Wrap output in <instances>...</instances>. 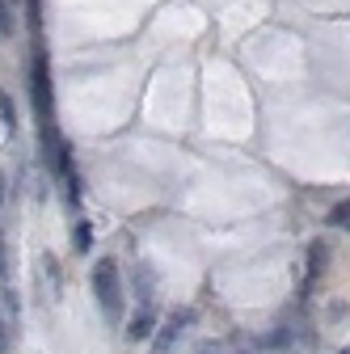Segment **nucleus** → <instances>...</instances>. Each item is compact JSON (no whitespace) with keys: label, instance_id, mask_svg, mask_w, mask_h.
<instances>
[{"label":"nucleus","instance_id":"1","mask_svg":"<svg viewBox=\"0 0 350 354\" xmlns=\"http://www.w3.org/2000/svg\"><path fill=\"white\" fill-rule=\"evenodd\" d=\"M93 295H98V304H102L106 321L114 325V321L122 317V274H118V266H114L110 257H102V261L93 266Z\"/></svg>","mask_w":350,"mask_h":354},{"label":"nucleus","instance_id":"2","mask_svg":"<svg viewBox=\"0 0 350 354\" xmlns=\"http://www.w3.org/2000/svg\"><path fill=\"white\" fill-rule=\"evenodd\" d=\"M186 325H190V313H186V308L169 313V321H165V325L156 329V337H152V354H169V350H173V342L186 333Z\"/></svg>","mask_w":350,"mask_h":354},{"label":"nucleus","instance_id":"3","mask_svg":"<svg viewBox=\"0 0 350 354\" xmlns=\"http://www.w3.org/2000/svg\"><path fill=\"white\" fill-rule=\"evenodd\" d=\"M152 329H156V321H152V308L144 304V308H140V313H136V317H131V325H127V337H131V342H144V337H148Z\"/></svg>","mask_w":350,"mask_h":354},{"label":"nucleus","instance_id":"4","mask_svg":"<svg viewBox=\"0 0 350 354\" xmlns=\"http://www.w3.org/2000/svg\"><path fill=\"white\" fill-rule=\"evenodd\" d=\"M152 287H156V274L148 270V266H136V295L144 304H152Z\"/></svg>","mask_w":350,"mask_h":354},{"label":"nucleus","instance_id":"5","mask_svg":"<svg viewBox=\"0 0 350 354\" xmlns=\"http://www.w3.org/2000/svg\"><path fill=\"white\" fill-rule=\"evenodd\" d=\"M325 253H329V245H325V241H313V245H308V283L321 274V266H325Z\"/></svg>","mask_w":350,"mask_h":354},{"label":"nucleus","instance_id":"6","mask_svg":"<svg viewBox=\"0 0 350 354\" xmlns=\"http://www.w3.org/2000/svg\"><path fill=\"white\" fill-rule=\"evenodd\" d=\"M325 224H329V228H346V224H350V198H342V203L325 215Z\"/></svg>","mask_w":350,"mask_h":354},{"label":"nucleus","instance_id":"7","mask_svg":"<svg viewBox=\"0 0 350 354\" xmlns=\"http://www.w3.org/2000/svg\"><path fill=\"white\" fill-rule=\"evenodd\" d=\"M72 245H76L80 253H84V249H89V245H93V228H89V224H84V219H80V224L72 228Z\"/></svg>","mask_w":350,"mask_h":354},{"label":"nucleus","instance_id":"8","mask_svg":"<svg viewBox=\"0 0 350 354\" xmlns=\"http://www.w3.org/2000/svg\"><path fill=\"white\" fill-rule=\"evenodd\" d=\"M0 114H5V127H9V131L17 127V110H13V102H9L5 93H0Z\"/></svg>","mask_w":350,"mask_h":354},{"label":"nucleus","instance_id":"9","mask_svg":"<svg viewBox=\"0 0 350 354\" xmlns=\"http://www.w3.org/2000/svg\"><path fill=\"white\" fill-rule=\"evenodd\" d=\"M5 270H9V245H5V236H0V279H5Z\"/></svg>","mask_w":350,"mask_h":354},{"label":"nucleus","instance_id":"10","mask_svg":"<svg viewBox=\"0 0 350 354\" xmlns=\"http://www.w3.org/2000/svg\"><path fill=\"white\" fill-rule=\"evenodd\" d=\"M9 350V325H5V317H0V354Z\"/></svg>","mask_w":350,"mask_h":354},{"label":"nucleus","instance_id":"11","mask_svg":"<svg viewBox=\"0 0 350 354\" xmlns=\"http://www.w3.org/2000/svg\"><path fill=\"white\" fill-rule=\"evenodd\" d=\"M0 207H5V177H0Z\"/></svg>","mask_w":350,"mask_h":354},{"label":"nucleus","instance_id":"12","mask_svg":"<svg viewBox=\"0 0 350 354\" xmlns=\"http://www.w3.org/2000/svg\"><path fill=\"white\" fill-rule=\"evenodd\" d=\"M342 354H350V350H342Z\"/></svg>","mask_w":350,"mask_h":354},{"label":"nucleus","instance_id":"13","mask_svg":"<svg viewBox=\"0 0 350 354\" xmlns=\"http://www.w3.org/2000/svg\"><path fill=\"white\" fill-rule=\"evenodd\" d=\"M346 228H350V224H346Z\"/></svg>","mask_w":350,"mask_h":354}]
</instances>
